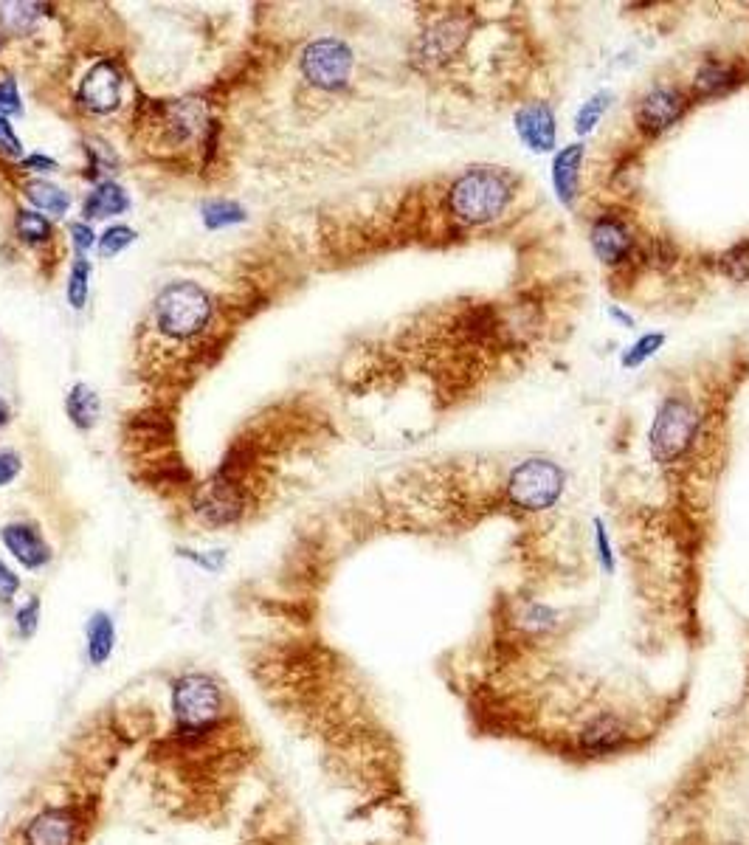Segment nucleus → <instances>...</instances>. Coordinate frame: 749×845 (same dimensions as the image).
<instances>
[{
  "label": "nucleus",
  "instance_id": "obj_1",
  "mask_svg": "<svg viewBox=\"0 0 749 845\" xmlns=\"http://www.w3.org/2000/svg\"><path fill=\"white\" fill-rule=\"evenodd\" d=\"M516 195L513 175L499 167H471L448 186V212L459 226H488L505 215Z\"/></svg>",
  "mask_w": 749,
  "mask_h": 845
},
{
  "label": "nucleus",
  "instance_id": "obj_2",
  "mask_svg": "<svg viewBox=\"0 0 749 845\" xmlns=\"http://www.w3.org/2000/svg\"><path fill=\"white\" fill-rule=\"evenodd\" d=\"M169 719L181 730L203 733L229 722L226 688L203 671H186L169 688Z\"/></svg>",
  "mask_w": 749,
  "mask_h": 845
},
{
  "label": "nucleus",
  "instance_id": "obj_3",
  "mask_svg": "<svg viewBox=\"0 0 749 845\" xmlns=\"http://www.w3.org/2000/svg\"><path fill=\"white\" fill-rule=\"evenodd\" d=\"M212 299L195 282H169L155 299V327L172 341L200 336L212 322Z\"/></svg>",
  "mask_w": 749,
  "mask_h": 845
},
{
  "label": "nucleus",
  "instance_id": "obj_4",
  "mask_svg": "<svg viewBox=\"0 0 749 845\" xmlns=\"http://www.w3.org/2000/svg\"><path fill=\"white\" fill-rule=\"evenodd\" d=\"M699 429H702V417L693 409L690 400H662L651 434H648V446H651L654 462L662 468H676L679 462L688 460L690 448L696 446Z\"/></svg>",
  "mask_w": 749,
  "mask_h": 845
},
{
  "label": "nucleus",
  "instance_id": "obj_5",
  "mask_svg": "<svg viewBox=\"0 0 749 845\" xmlns=\"http://www.w3.org/2000/svg\"><path fill=\"white\" fill-rule=\"evenodd\" d=\"M564 482L566 474L552 460H544V457L524 460L507 477V502L519 507V510H527V513L550 510L561 499Z\"/></svg>",
  "mask_w": 749,
  "mask_h": 845
},
{
  "label": "nucleus",
  "instance_id": "obj_6",
  "mask_svg": "<svg viewBox=\"0 0 749 845\" xmlns=\"http://www.w3.org/2000/svg\"><path fill=\"white\" fill-rule=\"evenodd\" d=\"M248 505V493H245L243 474L220 468L206 485H200L195 493V513L206 527H229L240 522Z\"/></svg>",
  "mask_w": 749,
  "mask_h": 845
},
{
  "label": "nucleus",
  "instance_id": "obj_7",
  "mask_svg": "<svg viewBox=\"0 0 749 845\" xmlns=\"http://www.w3.org/2000/svg\"><path fill=\"white\" fill-rule=\"evenodd\" d=\"M352 57L350 46L336 37H321L313 40L302 51V74L310 85H316L321 91H341L347 88L352 77Z\"/></svg>",
  "mask_w": 749,
  "mask_h": 845
},
{
  "label": "nucleus",
  "instance_id": "obj_8",
  "mask_svg": "<svg viewBox=\"0 0 749 845\" xmlns=\"http://www.w3.org/2000/svg\"><path fill=\"white\" fill-rule=\"evenodd\" d=\"M685 108H688V99L685 93L673 85H657L651 91L645 93L637 105V124H640L642 133L648 136H659L665 130H671L673 124L679 122L685 116Z\"/></svg>",
  "mask_w": 749,
  "mask_h": 845
},
{
  "label": "nucleus",
  "instance_id": "obj_9",
  "mask_svg": "<svg viewBox=\"0 0 749 845\" xmlns=\"http://www.w3.org/2000/svg\"><path fill=\"white\" fill-rule=\"evenodd\" d=\"M631 744V730L617 713H597L578 730V753L586 758H606L623 753Z\"/></svg>",
  "mask_w": 749,
  "mask_h": 845
},
{
  "label": "nucleus",
  "instance_id": "obj_10",
  "mask_svg": "<svg viewBox=\"0 0 749 845\" xmlns=\"http://www.w3.org/2000/svg\"><path fill=\"white\" fill-rule=\"evenodd\" d=\"M122 85V71H119L116 62H96L91 71L85 74V79H82L79 102L91 113H99V116L113 113L122 105Z\"/></svg>",
  "mask_w": 749,
  "mask_h": 845
},
{
  "label": "nucleus",
  "instance_id": "obj_11",
  "mask_svg": "<svg viewBox=\"0 0 749 845\" xmlns=\"http://www.w3.org/2000/svg\"><path fill=\"white\" fill-rule=\"evenodd\" d=\"M465 40H468V23L457 15L443 17L440 23H434V26L417 40L414 54H417V60L420 62L437 68V65H443V62L454 60V54L465 46Z\"/></svg>",
  "mask_w": 749,
  "mask_h": 845
},
{
  "label": "nucleus",
  "instance_id": "obj_12",
  "mask_svg": "<svg viewBox=\"0 0 749 845\" xmlns=\"http://www.w3.org/2000/svg\"><path fill=\"white\" fill-rule=\"evenodd\" d=\"M516 130L519 139L535 150V153H550L558 141V127H555V113L547 102H530L519 110L516 116Z\"/></svg>",
  "mask_w": 749,
  "mask_h": 845
},
{
  "label": "nucleus",
  "instance_id": "obj_13",
  "mask_svg": "<svg viewBox=\"0 0 749 845\" xmlns=\"http://www.w3.org/2000/svg\"><path fill=\"white\" fill-rule=\"evenodd\" d=\"M0 538L6 544V550L15 555L17 561L26 569H43L51 561V547L46 538L40 536V530L29 522H12L0 530Z\"/></svg>",
  "mask_w": 749,
  "mask_h": 845
},
{
  "label": "nucleus",
  "instance_id": "obj_14",
  "mask_svg": "<svg viewBox=\"0 0 749 845\" xmlns=\"http://www.w3.org/2000/svg\"><path fill=\"white\" fill-rule=\"evenodd\" d=\"M592 246L600 262L606 265H617L623 262L634 251V234L628 229L620 217L614 215H600L592 223Z\"/></svg>",
  "mask_w": 749,
  "mask_h": 845
},
{
  "label": "nucleus",
  "instance_id": "obj_15",
  "mask_svg": "<svg viewBox=\"0 0 749 845\" xmlns=\"http://www.w3.org/2000/svg\"><path fill=\"white\" fill-rule=\"evenodd\" d=\"M116 651V620L107 612H93L85 626V657L93 668L105 665Z\"/></svg>",
  "mask_w": 749,
  "mask_h": 845
},
{
  "label": "nucleus",
  "instance_id": "obj_16",
  "mask_svg": "<svg viewBox=\"0 0 749 845\" xmlns=\"http://www.w3.org/2000/svg\"><path fill=\"white\" fill-rule=\"evenodd\" d=\"M581 158H583V144H572L561 153L555 155L552 164V181L558 189V198L564 200L566 206H572L578 198V186H581Z\"/></svg>",
  "mask_w": 749,
  "mask_h": 845
},
{
  "label": "nucleus",
  "instance_id": "obj_17",
  "mask_svg": "<svg viewBox=\"0 0 749 845\" xmlns=\"http://www.w3.org/2000/svg\"><path fill=\"white\" fill-rule=\"evenodd\" d=\"M127 209H130V198H127V192H124L116 181H99V186H96L91 195L85 198V203H82L85 223H88V220L122 215Z\"/></svg>",
  "mask_w": 749,
  "mask_h": 845
},
{
  "label": "nucleus",
  "instance_id": "obj_18",
  "mask_svg": "<svg viewBox=\"0 0 749 845\" xmlns=\"http://www.w3.org/2000/svg\"><path fill=\"white\" fill-rule=\"evenodd\" d=\"M735 82H738V71H735L733 62L707 60L702 62V68L693 77V93L704 96V99L707 96H719V93L730 91Z\"/></svg>",
  "mask_w": 749,
  "mask_h": 845
},
{
  "label": "nucleus",
  "instance_id": "obj_19",
  "mask_svg": "<svg viewBox=\"0 0 749 845\" xmlns=\"http://www.w3.org/2000/svg\"><path fill=\"white\" fill-rule=\"evenodd\" d=\"M23 195H26V200L34 206V212H40V215L46 212V215H51V217H62L65 212H68V206H71L68 192H62L60 186L48 184V181H43V178L26 181V186H23Z\"/></svg>",
  "mask_w": 749,
  "mask_h": 845
},
{
  "label": "nucleus",
  "instance_id": "obj_20",
  "mask_svg": "<svg viewBox=\"0 0 749 845\" xmlns=\"http://www.w3.org/2000/svg\"><path fill=\"white\" fill-rule=\"evenodd\" d=\"M99 409H102L99 395H96L88 384H77L71 392H68V398H65V412H68V417H71V423L82 431H88L96 426V420H99Z\"/></svg>",
  "mask_w": 749,
  "mask_h": 845
},
{
  "label": "nucleus",
  "instance_id": "obj_21",
  "mask_svg": "<svg viewBox=\"0 0 749 845\" xmlns=\"http://www.w3.org/2000/svg\"><path fill=\"white\" fill-rule=\"evenodd\" d=\"M203 215V223L206 229H229V226H237V223H245V209L237 203V200L229 198H214L203 203L200 209Z\"/></svg>",
  "mask_w": 749,
  "mask_h": 845
},
{
  "label": "nucleus",
  "instance_id": "obj_22",
  "mask_svg": "<svg viewBox=\"0 0 749 845\" xmlns=\"http://www.w3.org/2000/svg\"><path fill=\"white\" fill-rule=\"evenodd\" d=\"M15 229L17 237H20L23 243H29V246H46V243H51V237H54V229H51L48 217L34 212V209H20V212H17Z\"/></svg>",
  "mask_w": 749,
  "mask_h": 845
},
{
  "label": "nucleus",
  "instance_id": "obj_23",
  "mask_svg": "<svg viewBox=\"0 0 749 845\" xmlns=\"http://www.w3.org/2000/svg\"><path fill=\"white\" fill-rule=\"evenodd\" d=\"M88 282H91V262L79 257V260H74V265H71L68 285H65L68 302H71V308L74 310L85 308V302H88Z\"/></svg>",
  "mask_w": 749,
  "mask_h": 845
},
{
  "label": "nucleus",
  "instance_id": "obj_24",
  "mask_svg": "<svg viewBox=\"0 0 749 845\" xmlns=\"http://www.w3.org/2000/svg\"><path fill=\"white\" fill-rule=\"evenodd\" d=\"M40 15L37 3H0V23L9 31H29Z\"/></svg>",
  "mask_w": 749,
  "mask_h": 845
},
{
  "label": "nucleus",
  "instance_id": "obj_25",
  "mask_svg": "<svg viewBox=\"0 0 749 845\" xmlns=\"http://www.w3.org/2000/svg\"><path fill=\"white\" fill-rule=\"evenodd\" d=\"M136 243V231L130 229V226H110V229L99 237V257H116L119 251H124L127 246H133Z\"/></svg>",
  "mask_w": 749,
  "mask_h": 845
},
{
  "label": "nucleus",
  "instance_id": "obj_26",
  "mask_svg": "<svg viewBox=\"0 0 749 845\" xmlns=\"http://www.w3.org/2000/svg\"><path fill=\"white\" fill-rule=\"evenodd\" d=\"M721 271L735 282L749 279V243H738L721 257Z\"/></svg>",
  "mask_w": 749,
  "mask_h": 845
},
{
  "label": "nucleus",
  "instance_id": "obj_27",
  "mask_svg": "<svg viewBox=\"0 0 749 845\" xmlns=\"http://www.w3.org/2000/svg\"><path fill=\"white\" fill-rule=\"evenodd\" d=\"M40 626V598H29L15 612V629L23 640H31Z\"/></svg>",
  "mask_w": 749,
  "mask_h": 845
},
{
  "label": "nucleus",
  "instance_id": "obj_28",
  "mask_svg": "<svg viewBox=\"0 0 749 845\" xmlns=\"http://www.w3.org/2000/svg\"><path fill=\"white\" fill-rule=\"evenodd\" d=\"M609 99H612V93H597V96H592V99L583 105L581 113H578V119H575V124H578V133H589V130L600 122V116H603L606 108H609Z\"/></svg>",
  "mask_w": 749,
  "mask_h": 845
},
{
  "label": "nucleus",
  "instance_id": "obj_29",
  "mask_svg": "<svg viewBox=\"0 0 749 845\" xmlns=\"http://www.w3.org/2000/svg\"><path fill=\"white\" fill-rule=\"evenodd\" d=\"M662 341H665L662 333H648V336H642L640 341L628 350L626 358H623V364H626V367H637V364H642L645 358H651V355L657 353L659 347H662Z\"/></svg>",
  "mask_w": 749,
  "mask_h": 845
},
{
  "label": "nucleus",
  "instance_id": "obj_30",
  "mask_svg": "<svg viewBox=\"0 0 749 845\" xmlns=\"http://www.w3.org/2000/svg\"><path fill=\"white\" fill-rule=\"evenodd\" d=\"M17 113H23V102H20L17 82L12 77H3L0 79V119L17 116Z\"/></svg>",
  "mask_w": 749,
  "mask_h": 845
},
{
  "label": "nucleus",
  "instance_id": "obj_31",
  "mask_svg": "<svg viewBox=\"0 0 749 845\" xmlns=\"http://www.w3.org/2000/svg\"><path fill=\"white\" fill-rule=\"evenodd\" d=\"M0 153L9 158H20L23 155V144L17 139L15 127L9 124V119H0Z\"/></svg>",
  "mask_w": 749,
  "mask_h": 845
},
{
  "label": "nucleus",
  "instance_id": "obj_32",
  "mask_svg": "<svg viewBox=\"0 0 749 845\" xmlns=\"http://www.w3.org/2000/svg\"><path fill=\"white\" fill-rule=\"evenodd\" d=\"M178 555H184V558H189V561H195L198 567L209 569V572H217V569L226 564V553H223V550H212V555H203V553H195V550H186V547H181Z\"/></svg>",
  "mask_w": 749,
  "mask_h": 845
},
{
  "label": "nucleus",
  "instance_id": "obj_33",
  "mask_svg": "<svg viewBox=\"0 0 749 845\" xmlns=\"http://www.w3.org/2000/svg\"><path fill=\"white\" fill-rule=\"evenodd\" d=\"M17 592H20V575H15L12 569L0 561V603L9 606V603L15 600Z\"/></svg>",
  "mask_w": 749,
  "mask_h": 845
},
{
  "label": "nucleus",
  "instance_id": "obj_34",
  "mask_svg": "<svg viewBox=\"0 0 749 845\" xmlns=\"http://www.w3.org/2000/svg\"><path fill=\"white\" fill-rule=\"evenodd\" d=\"M68 231H71V240H74V248H77L79 254H88L96 246V234H93L88 223H71Z\"/></svg>",
  "mask_w": 749,
  "mask_h": 845
},
{
  "label": "nucleus",
  "instance_id": "obj_35",
  "mask_svg": "<svg viewBox=\"0 0 749 845\" xmlns=\"http://www.w3.org/2000/svg\"><path fill=\"white\" fill-rule=\"evenodd\" d=\"M20 465L23 462H20L15 451H0V488L15 482L17 474H20Z\"/></svg>",
  "mask_w": 749,
  "mask_h": 845
},
{
  "label": "nucleus",
  "instance_id": "obj_36",
  "mask_svg": "<svg viewBox=\"0 0 749 845\" xmlns=\"http://www.w3.org/2000/svg\"><path fill=\"white\" fill-rule=\"evenodd\" d=\"M597 550H600V564H603V569L606 572H614V555H612V547H609V538H606V530H603V524L597 522Z\"/></svg>",
  "mask_w": 749,
  "mask_h": 845
},
{
  "label": "nucleus",
  "instance_id": "obj_37",
  "mask_svg": "<svg viewBox=\"0 0 749 845\" xmlns=\"http://www.w3.org/2000/svg\"><path fill=\"white\" fill-rule=\"evenodd\" d=\"M23 167L31 169V172H54V169H57V161L43 153H34L29 155V158H23Z\"/></svg>",
  "mask_w": 749,
  "mask_h": 845
},
{
  "label": "nucleus",
  "instance_id": "obj_38",
  "mask_svg": "<svg viewBox=\"0 0 749 845\" xmlns=\"http://www.w3.org/2000/svg\"><path fill=\"white\" fill-rule=\"evenodd\" d=\"M9 423V406H6V400H0V426H6Z\"/></svg>",
  "mask_w": 749,
  "mask_h": 845
},
{
  "label": "nucleus",
  "instance_id": "obj_39",
  "mask_svg": "<svg viewBox=\"0 0 749 845\" xmlns=\"http://www.w3.org/2000/svg\"><path fill=\"white\" fill-rule=\"evenodd\" d=\"M0 43H3V40H0Z\"/></svg>",
  "mask_w": 749,
  "mask_h": 845
}]
</instances>
